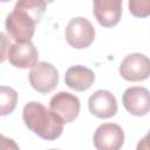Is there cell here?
Instances as JSON below:
<instances>
[{"label": "cell", "mask_w": 150, "mask_h": 150, "mask_svg": "<svg viewBox=\"0 0 150 150\" xmlns=\"http://www.w3.org/2000/svg\"><path fill=\"white\" fill-rule=\"evenodd\" d=\"M26 127L46 141L59 138L63 131L64 122L53 111L39 102H28L22 110Z\"/></svg>", "instance_id": "obj_1"}, {"label": "cell", "mask_w": 150, "mask_h": 150, "mask_svg": "<svg viewBox=\"0 0 150 150\" xmlns=\"http://www.w3.org/2000/svg\"><path fill=\"white\" fill-rule=\"evenodd\" d=\"M36 22L23 11L14 8L6 18V30L15 42L30 41L35 33Z\"/></svg>", "instance_id": "obj_2"}, {"label": "cell", "mask_w": 150, "mask_h": 150, "mask_svg": "<svg viewBox=\"0 0 150 150\" xmlns=\"http://www.w3.org/2000/svg\"><path fill=\"white\" fill-rule=\"evenodd\" d=\"M66 40L69 46L75 49L89 47L95 39V29L91 22L83 18H73L66 27Z\"/></svg>", "instance_id": "obj_3"}, {"label": "cell", "mask_w": 150, "mask_h": 150, "mask_svg": "<svg viewBox=\"0 0 150 150\" xmlns=\"http://www.w3.org/2000/svg\"><path fill=\"white\" fill-rule=\"evenodd\" d=\"M30 86L41 94L53 91L59 84V73L56 68L48 62H38L28 75Z\"/></svg>", "instance_id": "obj_4"}, {"label": "cell", "mask_w": 150, "mask_h": 150, "mask_svg": "<svg viewBox=\"0 0 150 150\" xmlns=\"http://www.w3.org/2000/svg\"><path fill=\"white\" fill-rule=\"evenodd\" d=\"M120 75L130 82H139L150 77V59L141 53L127 55L120 64Z\"/></svg>", "instance_id": "obj_5"}, {"label": "cell", "mask_w": 150, "mask_h": 150, "mask_svg": "<svg viewBox=\"0 0 150 150\" xmlns=\"http://www.w3.org/2000/svg\"><path fill=\"white\" fill-rule=\"evenodd\" d=\"M93 142L98 150H118L124 143V131L116 123H103L95 130Z\"/></svg>", "instance_id": "obj_6"}, {"label": "cell", "mask_w": 150, "mask_h": 150, "mask_svg": "<svg viewBox=\"0 0 150 150\" xmlns=\"http://www.w3.org/2000/svg\"><path fill=\"white\" fill-rule=\"evenodd\" d=\"M49 108L64 123H70L79 116L81 104L75 95L67 91H60L50 98Z\"/></svg>", "instance_id": "obj_7"}, {"label": "cell", "mask_w": 150, "mask_h": 150, "mask_svg": "<svg viewBox=\"0 0 150 150\" xmlns=\"http://www.w3.org/2000/svg\"><path fill=\"white\" fill-rule=\"evenodd\" d=\"M7 59L9 63L16 68H33L38 63L39 53L32 41L14 42L7 52Z\"/></svg>", "instance_id": "obj_8"}, {"label": "cell", "mask_w": 150, "mask_h": 150, "mask_svg": "<svg viewBox=\"0 0 150 150\" xmlns=\"http://www.w3.org/2000/svg\"><path fill=\"white\" fill-rule=\"evenodd\" d=\"M125 110L134 116H144L150 111V91L144 87H129L122 95Z\"/></svg>", "instance_id": "obj_9"}, {"label": "cell", "mask_w": 150, "mask_h": 150, "mask_svg": "<svg viewBox=\"0 0 150 150\" xmlns=\"http://www.w3.org/2000/svg\"><path fill=\"white\" fill-rule=\"evenodd\" d=\"M93 13L97 22L105 27L116 26L122 16V0H93Z\"/></svg>", "instance_id": "obj_10"}, {"label": "cell", "mask_w": 150, "mask_h": 150, "mask_svg": "<svg viewBox=\"0 0 150 150\" xmlns=\"http://www.w3.org/2000/svg\"><path fill=\"white\" fill-rule=\"evenodd\" d=\"M89 111L98 118H109L117 112L116 97L108 90H96L88 100Z\"/></svg>", "instance_id": "obj_11"}, {"label": "cell", "mask_w": 150, "mask_h": 150, "mask_svg": "<svg viewBox=\"0 0 150 150\" xmlns=\"http://www.w3.org/2000/svg\"><path fill=\"white\" fill-rule=\"evenodd\" d=\"M95 81L94 71L84 66H73L67 69L64 75L66 84L76 91L88 90Z\"/></svg>", "instance_id": "obj_12"}, {"label": "cell", "mask_w": 150, "mask_h": 150, "mask_svg": "<svg viewBox=\"0 0 150 150\" xmlns=\"http://www.w3.org/2000/svg\"><path fill=\"white\" fill-rule=\"evenodd\" d=\"M46 0H18L14 8L26 12L36 23H39L46 12Z\"/></svg>", "instance_id": "obj_13"}, {"label": "cell", "mask_w": 150, "mask_h": 150, "mask_svg": "<svg viewBox=\"0 0 150 150\" xmlns=\"http://www.w3.org/2000/svg\"><path fill=\"white\" fill-rule=\"evenodd\" d=\"M18 101V93L6 86L0 87V114L1 116H6L14 111Z\"/></svg>", "instance_id": "obj_14"}, {"label": "cell", "mask_w": 150, "mask_h": 150, "mask_svg": "<svg viewBox=\"0 0 150 150\" xmlns=\"http://www.w3.org/2000/svg\"><path fill=\"white\" fill-rule=\"evenodd\" d=\"M129 11L136 18L150 15V0H129Z\"/></svg>", "instance_id": "obj_15"}, {"label": "cell", "mask_w": 150, "mask_h": 150, "mask_svg": "<svg viewBox=\"0 0 150 150\" xmlns=\"http://www.w3.org/2000/svg\"><path fill=\"white\" fill-rule=\"evenodd\" d=\"M137 149L138 150H150V131L138 142Z\"/></svg>", "instance_id": "obj_16"}, {"label": "cell", "mask_w": 150, "mask_h": 150, "mask_svg": "<svg viewBox=\"0 0 150 150\" xmlns=\"http://www.w3.org/2000/svg\"><path fill=\"white\" fill-rule=\"evenodd\" d=\"M2 2H7V1H11V0H1Z\"/></svg>", "instance_id": "obj_17"}, {"label": "cell", "mask_w": 150, "mask_h": 150, "mask_svg": "<svg viewBox=\"0 0 150 150\" xmlns=\"http://www.w3.org/2000/svg\"><path fill=\"white\" fill-rule=\"evenodd\" d=\"M46 1H47V2H53L54 0H46Z\"/></svg>", "instance_id": "obj_18"}]
</instances>
